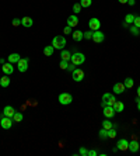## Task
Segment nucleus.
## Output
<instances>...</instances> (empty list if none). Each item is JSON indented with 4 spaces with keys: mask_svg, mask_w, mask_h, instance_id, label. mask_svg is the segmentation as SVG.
<instances>
[{
    "mask_svg": "<svg viewBox=\"0 0 140 156\" xmlns=\"http://www.w3.org/2000/svg\"><path fill=\"white\" fill-rule=\"evenodd\" d=\"M52 47L55 48V49H64V47H66V38L63 37V35H56V37H53V39H52Z\"/></svg>",
    "mask_w": 140,
    "mask_h": 156,
    "instance_id": "f257e3e1",
    "label": "nucleus"
},
{
    "mask_svg": "<svg viewBox=\"0 0 140 156\" xmlns=\"http://www.w3.org/2000/svg\"><path fill=\"white\" fill-rule=\"evenodd\" d=\"M70 62H73L76 66H80V65H83V63L86 62V56L81 52H74V54H71Z\"/></svg>",
    "mask_w": 140,
    "mask_h": 156,
    "instance_id": "f03ea898",
    "label": "nucleus"
},
{
    "mask_svg": "<svg viewBox=\"0 0 140 156\" xmlns=\"http://www.w3.org/2000/svg\"><path fill=\"white\" fill-rule=\"evenodd\" d=\"M71 101H73V96H71L70 93L63 92V93L59 94V103H60L62 106H69Z\"/></svg>",
    "mask_w": 140,
    "mask_h": 156,
    "instance_id": "7ed1b4c3",
    "label": "nucleus"
},
{
    "mask_svg": "<svg viewBox=\"0 0 140 156\" xmlns=\"http://www.w3.org/2000/svg\"><path fill=\"white\" fill-rule=\"evenodd\" d=\"M0 127H1L3 129H10V128L13 127V118L3 115L1 120H0Z\"/></svg>",
    "mask_w": 140,
    "mask_h": 156,
    "instance_id": "20e7f679",
    "label": "nucleus"
},
{
    "mask_svg": "<svg viewBox=\"0 0 140 156\" xmlns=\"http://www.w3.org/2000/svg\"><path fill=\"white\" fill-rule=\"evenodd\" d=\"M28 62H30V61H28V58H21V59H20V61L16 63V65H17V69L20 70L21 73L27 72V69H28Z\"/></svg>",
    "mask_w": 140,
    "mask_h": 156,
    "instance_id": "39448f33",
    "label": "nucleus"
},
{
    "mask_svg": "<svg viewBox=\"0 0 140 156\" xmlns=\"http://www.w3.org/2000/svg\"><path fill=\"white\" fill-rule=\"evenodd\" d=\"M84 76H86L84 72L81 69H78V68H76V69L71 72V79H73L74 82H81V80L84 79Z\"/></svg>",
    "mask_w": 140,
    "mask_h": 156,
    "instance_id": "423d86ee",
    "label": "nucleus"
},
{
    "mask_svg": "<svg viewBox=\"0 0 140 156\" xmlns=\"http://www.w3.org/2000/svg\"><path fill=\"white\" fill-rule=\"evenodd\" d=\"M88 27H90L91 31H98V30L101 28V21H100L97 17H93V18L88 21Z\"/></svg>",
    "mask_w": 140,
    "mask_h": 156,
    "instance_id": "0eeeda50",
    "label": "nucleus"
},
{
    "mask_svg": "<svg viewBox=\"0 0 140 156\" xmlns=\"http://www.w3.org/2000/svg\"><path fill=\"white\" fill-rule=\"evenodd\" d=\"M104 39H105V35H104V32L102 31H94L93 32V41L94 42H97V44H101L104 42Z\"/></svg>",
    "mask_w": 140,
    "mask_h": 156,
    "instance_id": "6e6552de",
    "label": "nucleus"
},
{
    "mask_svg": "<svg viewBox=\"0 0 140 156\" xmlns=\"http://www.w3.org/2000/svg\"><path fill=\"white\" fill-rule=\"evenodd\" d=\"M1 70H3V73L4 75H11L13 72H14V65L13 63H10V62H7V63H3L1 65Z\"/></svg>",
    "mask_w": 140,
    "mask_h": 156,
    "instance_id": "1a4fd4ad",
    "label": "nucleus"
},
{
    "mask_svg": "<svg viewBox=\"0 0 140 156\" xmlns=\"http://www.w3.org/2000/svg\"><path fill=\"white\" fill-rule=\"evenodd\" d=\"M116 148L119 149V150H126V149L129 148V141H126L125 138L119 139L116 142Z\"/></svg>",
    "mask_w": 140,
    "mask_h": 156,
    "instance_id": "9d476101",
    "label": "nucleus"
},
{
    "mask_svg": "<svg viewBox=\"0 0 140 156\" xmlns=\"http://www.w3.org/2000/svg\"><path fill=\"white\" fill-rule=\"evenodd\" d=\"M14 114H16V110H14V107H11V106H6V107L3 108V115H6V117L13 118Z\"/></svg>",
    "mask_w": 140,
    "mask_h": 156,
    "instance_id": "9b49d317",
    "label": "nucleus"
},
{
    "mask_svg": "<svg viewBox=\"0 0 140 156\" xmlns=\"http://www.w3.org/2000/svg\"><path fill=\"white\" fill-rule=\"evenodd\" d=\"M104 108V115L107 118H112L115 115V110L114 107H111V106H105V107H102Z\"/></svg>",
    "mask_w": 140,
    "mask_h": 156,
    "instance_id": "f8f14e48",
    "label": "nucleus"
},
{
    "mask_svg": "<svg viewBox=\"0 0 140 156\" xmlns=\"http://www.w3.org/2000/svg\"><path fill=\"white\" fill-rule=\"evenodd\" d=\"M77 24H78V17L76 16V14H71V16H69V18H67V25H70L71 28H74Z\"/></svg>",
    "mask_w": 140,
    "mask_h": 156,
    "instance_id": "ddd939ff",
    "label": "nucleus"
},
{
    "mask_svg": "<svg viewBox=\"0 0 140 156\" xmlns=\"http://www.w3.org/2000/svg\"><path fill=\"white\" fill-rule=\"evenodd\" d=\"M126 90V87H125L123 83H115L114 85V93L115 94H122Z\"/></svg>",
    "mask_w": 140,
    "mask_h": 156,
    "instance_id": "4468645a",
    "label": "nucleus"
},
{
    "mask_svg": "<svg viewBox=\"0 0 140 156\" xmlns=\"http://www.w3.org/2000/svg\"><path fill=\"white\" fill-rule=\"evenodd\" d=\"M139 142H137V141L136 139H133V141H130V142H129V150H130V152H133V153H136V152H137V150H139Z\"/></svg>",
    "mask_w": 140,
    "mask_h": 156,
    "instance_id": "2eb2a0df",
    "label": "nucleus"
},
{
    "mask_svg": "<svg viewBox=\"0 0 140 156\" xmlns=\"http://www.w3.org/2000/svg\"><path fill=\"white\" fill-rule=\"evenodd\" d=\"M32 24H34V21H32L31 17H23V18H21V25H23V27H25V28H30V27H32Z\"/></svg>",
    "mask_w": 140,
    "mask_h": 156,
    "instance_id": "dca6fc26",
    "label": "nucleus"
},
{
    "mask_svg": "<svg viewBox=\"0 0 140 156\" xmlns=\"http://www.w3.org/2000/svg\"><path fill=\"white\" fill-rule=\"evenodd\" d=\"M20 59H21L20 54H16V52H14V54H10V55L7 56V61H8L10 63H13V65H14V63H17L18 61H20Z\"/></svg>",
    "mask_w": 140,
    "mask_h": 156,
    "instance_id": "f3484780",
    "label": "nucleus"
},
{
    "mask_svg": "<svg viewBox=\"0 0 140 156\" xmlns=\"http://www.w3.org/2000/svg\"><path fill=\"white\" fill-rule=\"evenodd\" d=\"M134 14H132V13H129V14H126V17H125V23H123V27H129L130 24H133V21H134Z\"/></svg>",
    "mask_w": 140,
    "mask_h": 156,
    "instance_id": "a211bd4d",
    "label": "nucleus"
},
{
    "mask_svg": "<svg viewBox=\"0 0 140 156\" xmlns=\"http://www.w3.org/2000/svg\"><path fill=\"white\" fill-rule=\"evenodd\" d=\"M71 37H73V39L76 41V42H80L81 39L84 38V32H81V31H74V32H71Z\"/></svg>",
    "mask_w": 140,
    "mask_h": 156,
    "instance_id": "6ab92c4d",
    "label": "nucleus"
},
{
    "mask_svg": "<svg viewBox=\"0 0 140 156\" xmlns=\"http://www.w3.org/2000/svg\"><path fill=\"white\" fill-rule=\"evenodd\" d=\"M60 58H62L63 61H67V62H70V58H71L70 51H67V49H62V51H60Z\"/></svg>",
    "mask_w": 140,
    "mask_h": 156,
    "instance_id": "aec40b11",
    "label": "nucleus"
},
{
    "mask_svg": "<svg viewBox=\"0 0 140 156\" xmlns=\"http://www.w3.org/2000/svg\"><path fill=\"white\" fill-rule=\"evenodd\" d=\"M0 86L1 87H8L10 86V78H8V75H4L3 78L0 79Z\"/></svg>",
    "mask_w": 140,
    "mask_h": 156,
    "instance_id": "412c9836",
    "label": "nucleus"
},
{
    "mask_svg": "<svg viewBox=\"0 0 140 156\" xmlns=\"http://www.w3.org/2000/svg\"><path fill=\"white\" fill-rule=\"evenodd\" d=\"M123 108H125L123 103H122V101H118V100H116L115 106H114V110H115V113H122V111H123Z\"/></svg>",
    "mask_w": 140,
    "mask_h": 156,
    "instance_id": "4be33fe9",
    "label": "nucleus"
},
{
    "mask_svg": "<svg viewBox=\"0 0 140 156\" xmlns=\"http://www.w3.org/2000/svg\"><path fill=\"white\" fill-rule=\"evenodd\" d=\"M115 127H116V125L112 124L109 120H104V122H102V128H105L107 131H108V129H111V128H115Z\"/></svg>",
    "mask_w": 140,
    "mask_h": 156,
    "instance_id": "5701e85b",
    "label": "nucleus"
},
{
    "mask_svg": "<svg viewBox=\"0 0 140 156\" xmlns=\"http://www.w3.org/2000/svg\"><path fill=\"white\" fill-rule=\"evenodd\" d=\"M112 96H114L112 93H104V96H102V103H101V106H102V107H105V106H107V103H108V100L111 99V97H112Z\"/></svg>",
    "mask_w": 140,
    "mask_h": 156,
    "instance_id": "b1692460",
    "label": "nucleus"
},
{
    "mask_svg": "<svg viewBox=\"0 0 140 156\" xmlns=\"http://www.w3.org/2000/svg\"><path fill=\"white\" fill-rule=\"evenodd\" d=\"M123 85H125L126 89H132V87L134 86V82H133L132 78H126L125 79V82H123Z\"/></svg>",
    "mask_w": 140,
    "mask_h": 156,
    "instance_id": "393cba45",
    "label": "nucleus"
},
{
    "mask_svg": "<svg viewBox=\"0 0 140 156\" xmlns=\"http://www.w3.org/2000/svg\"><path fill=\"white\" fill-rule=\"evenodd\" d=\"M53 51H55V48L52 47V45H48V47L44 48V54L46 55V56H52V55H53Z\"/></svg>",
    "mask_w": 140,
    "mask_h": 156,
    "instance_id": "a878e982",
    "label": "nucleus"
},
{
    "mask_svg": "<svg viewBox=\"0 0 140 156\" xmlns=\"http://www.w3.org/2000/svg\"><path fill=\"white\" fill-rule=\"evenodd\" d=\"M23 114H21V113H17L16 111V114H14V115H13V121H14V122H21V121H23Z\"/></svg>",
    "mask_w": 140,
    "mask_h": 156,
    "instance_id": "bb28decb",
    "label": "nucleus"
},
{
    "mask_svg": "<svg viewBox=\"0 0 140 156\" xmlns=\"http://www.w3.org/2000/svg\"><path fill=\"white\" fill-rule=\"evenodd\" d=\"M91 3H93V0H80V4H81V7L83 8L90 7V6H91Z\"/></svg>",
    "mask_w": 140,
    "mask_h": 156,
    "instance_id": "cd10ccee",
    "label": "nucleus"
},
{
    "mask_svg": "<svg viewBox=\"0 0 140 156\" xmlns=\"http://www.w3.org/2000/svg\"><path fill=\"white\" fill-rule=\"evenodd\" d=\"M81 4H80V3H74V4H73V11H74V14H78V13H80V11H81Z\"/></svg>",
    "mask_w": 140,
    "mask_h": 156,
    "instance_id": "c85d7f7f",
    "label": "nucleus"
},
{
    "mask_svg": "<svg viewBox=\"0 0 140 156\" xmlns=\"http://www.w3.org/2000/svg\"><path fill=\"white\" fill-rule=\"evenodd\" d=\"M100 138L101 139H108V131L105 128H102L101 131H100Z\"/></svg>",
    "mask_w": 140,
    "mask_h": 156,
    "instance_id": "c756f323",
    "label": "nucleus"
},
{
    "mask_svg": "<svg viewBox=\"0 0 140 156\" xmlns=\"http://www.w3.org/2000/svg\"><path fill=\"white\" fill-rule=\"evenodd\" d=\"M129 30H130V32H132V34L134 35V37H137V35L140 34V28H137V27H134V25H132V27H130Z\"/></svg>",
    "mask_w": 140,
    "mask_h": 156,
    "instance_id": "7c9ffc66",
    "label": "nucleus"
},
{
    "mask_svg": "<svg viewBox=\"0 0 140 156\" xmlns=\"http://www.w3.org/2000/svg\"><path fill=\"white\" fill-rule=\"evenodd\" d=\"M115 136H116V129H115V128H111V129H108V138L114 139Z\"/></svg>",
    "mask_w": 140,
    "mask_h": 156,
    "instance_id": "2f4dec72",
    "label": "nucleus"
},
{
    "mask_svg": "<svg viewBox=\"0 0 140 156\" xmlns=\"http://www.w3.org/2000/svg\"><path fill=\"white\" fill-rule=\"evenodd\" d=\"M115 103H116V99H115V96H112V97H111V99L108 100L107 106H111V107H114V106H115Z\"/></svg>",
    "mask_w": 140,
    "mask_h": 156,
    "instance_id": "473e14b6",
    "label": "nucleus"
},
{
    "mask_svg": "<svg viewBox=\"0 0 140 156\" xmlns=\"http://www.w3.org/2000/svg\"><path fill=\"white\" fill-rule=\"evenodd\" d=\"M67 66H69V62L67 61H60V69H63V70H66L67 69Z\"/></svg>",
    "mask_w": 140,
    "mask_h": 156,
    "instance_id": "72a5a7b5",
    "label": "nucleus"
},
{
    "mask_svg": "<svg viewBox=\"0 0 140 156\" xmlns=\"http://www.w3.org/2000/svg\"><path fill=\"white\" fill-rule=\"evenodd\" d=\"M133 25H134V27H137V28H140V16H136V17H134Z\"/></svg>",
    "mask_w": 140,
    "mask_h": 156,
    "instance_id": "f704fd0d",
    "label": "nucleus"
},
{
    "mask_svg": "<svg viewBox=\"0 0 140 156\" xmlns=\"http://www.w3.org/2000/svg\"><path fill=\"white\" fill-rule=\"evenodd\" d=\"M93 32L94 31H91V30H90V31H86L84 32V38L86 39H93Z\"/></svg>",
    "mask_w": 140,
    "mask_h": 156,
    "instance_id": "c9c22d12",
    "label": "nucleus"
},
{
    "mask_svg": "<svg viewBox=\"0 0 140 156\" xmlns=\"http://www.w3.org/2000/svg\"><path fill=\"white\" fill-rule=\"evenodd\" d=\"M71 27H70V25H66V27H64V28H63V34H67V35H70V34H71Z\"/></svg>",
    "mask_w": 140,
    "mask_h": 156,
    "instance_id": "e433bc0d",
    "label": "nucleus"
},
{
    "mask_svg": "<svg viewBox=\"0 0 140 156\" xmlns=\"http://www.w3.org/2000/svg\"><path fill=\"white\" fill-rule=\"evenodd\" d=\"M11 24H13L14 27H18V25H21V20H20V18H13Z\"/></svg>",
    "mask_w": 140,
    "mask_h": 156,
    "instance_id": "4c0bfd02",
    "label": "nucleus"
},
{
    "mask_svg": "<svg viewBox=\"0 0 140 156\" xmlns=\"http://www.w3.org/2000/svg\"><path fill=\"white\" fill-rule=\"evenodd\" d=\"M74 69H76V65H74L73 62H69V66H67V69H66V70H69V72H73Z\"/></svg>",
    "mask_w": 140,
    "mask_h": 156,
    "instance_id": "58836bf2",
    "label": "nucleus"
},
{
    "mask_svg": "<svg viewBox=\"0 0 140 156\" xmlns=\"http://www.w3.org/2000/svg\"><path fill=\"white\" fill-rule=\"evenodd\" d=\"M78 153L81 156H87V153H88V150H87L86 148H80V150H78Z\"/></svg>",
    "mask_w": 140,
    "mask_h": 156,
    "instance_id": "ea45409f",
    "label": "nucleus"
},
{
    "mask_svg": "<svg viewBox=\"0 0 140 156\" xmlns=\"http://www.w3.org/2000/svg\"><path fill=\"white\" fill-rule=\"evenodd\" d=\"M98 153H97V150H94V149H91V150H88V153H87V156H97Z\"/></svg>",
    "mask_w": 140,
    "mask_h": 156,
    "instance_id": "a19ab883",
    "label": "nucleus"
},
{
    "mask_svg": "<svg viewBox=\"0 0 140 156\" xmlns=\"http://www.w3.org/2000/svg\"><path fill=\"white\" fill-rule=\"evenodd\" d=\"M134 3H136L134 0H128V4H129V6H134Z\"/></svg>",
    "mask_w": 140,
    "mask_h": 156,
    "instance_id": "79ce46f5",
    "label": "nucleus"
},
{
    "mask_svg": "<svg viewBox=\"0 0 140 156\" xmlns=\"http://www.w3.org/2000/svg\"><path fill=\"white\" fill-rule=\"evenodd\" d=\"M136 101H137V110L140 111V99L139 97H136Z\"/></svg>",
    "mask_w": 140,
    "mask_h": 156,
    "instance_id": "37998d69",
    "label": "nucleus"
},
{
    "mask_svg": "<svg viewBox=\"0 0 140 156\" xmlns=\"http://www.w3.org/2000/svg\"><path fill=\"white\" fill-rule=\"evenodd\" d=\"M118 1H119L121 4H126V3H128V0H118Z\"/></svg>",
    "mask_w": 140,
    "mask_h": 156,
    "instance_id": "c03bdc74",
    "label": "nucleus"
},
{
    "mask_svg": "<svg viewBox=\"0 0 140 156\" xmlns=\"http://www.w3.org/2000/svg\"><path fill=\"white\" fill-rule=\"evenodd\" d=\"M137 97H139V99H140V86L137 87Z\"/></svg>",
    "mask_w": 140,
    "mask_h": 156,
    "instance_id": "a18cd8bd",
    "label": "nucleus"
}]
</instances>
